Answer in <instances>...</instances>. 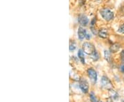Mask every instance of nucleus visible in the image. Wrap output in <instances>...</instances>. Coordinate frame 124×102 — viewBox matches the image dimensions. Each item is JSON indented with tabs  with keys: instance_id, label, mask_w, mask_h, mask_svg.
Listing matches in <instances>:
<instances>
[{
	"instance_id": "obj_5",
	"label": "nucleus",
	"mask_w": 124,
	"mask_h": 102,
	"mask_svg": "<svg viewBox=\"0 0 124 102\" xmlns=\"http://www.w3.org/2000/svg\"><path fill=\"white\" fill-rule=\"evenodd\" d=\"M77 35H78V38L80 40L84 39V38L86 37L87 36V32L86 30L84 28L80 26L78 28V32H77Z\"/></svg>"
},
{
	"instance_id": "obj_16",
	"label": "nucleus",
	"mask_w": 124,
	"mask_h": 102,
	"mask_svg": "<svg viewBox=\"0 0 124 102\" xmlns=\"http://www.w3.org/2000/svg\"><path fill=\"white\" fill-rule=\"evenodd\" d=\"M120 71H121L122 72H124V65H122L120 67Z\"/></svg>"
},
{
	"instance_id": "obj_6",
	"label": "nucleus",
	"mask_w": 124,
	"mask_h": 102,
	"mask_svg": "<svg viewBox=\"0 0 124 102\" xmlns=\"http://www.w3.org/2000/svg\"><path fill=\"white\" fill-rule=\"evenodd\" d=\"M101 83L102 86L106 88H110L112 87V84H111L110 81L108 79V77H105V76L102 77Z\"/></svg>"
},
{
	"instance_id": "obj_2",
	"label": "nucleus",
	"mask_w": 124,
	"mask_h": 102,
	"mask_svg": "<svg viewBox=\"0 0 124 102\" xmlns=\"http://www.w3.org/2000/svg\"><path fill=\"white\" fill-rule=\"evenodd\" d=\"M83 50L88 55H93L96 53V48L90 42H84L83 44Z\"/></svg>"
},
{
	"instance_id": "obj_1",
	"label": "nucleus",
	"mask_w": 124,
	"mask_h": 102,
	"mask_svg": "<svg viewBox=\"0 0 124 102\" xmlns=\"http://www.w3.org/2000/svg\"><path fill=\"white\" fill-rule=\"evenodd\" d=\"M100 14H101L103 19L107 22H110L114 17L113 12L111 10H110L109 8H102L100 10Z\"/></svg>"
},
{
	"instance_id": "obj_10",
	"label": "nucleus",
	"mask_w": 124,
	"mask_h": 102,
	"mask_svg": "<svg viewBox=\"0 0 124 102\" xmlns=\"http://www.w3.org/2000/svg\"><path fill=\"white\" fill-rule=\"evenodd\" d=\"M76 47H77V45H76V43L73 41H70V46H69V50L70 52H72L74 51L76 49Z\"/></svg>"
},
{
	"instance_id": "obj_11",
	"label": "nucleus",
	"mask_w": 124,
	"mask_h": 102,
	"mask_svg": "<svg viewBox=\"0 0 124 102\" xmlns=\"http://www.w3.org/2000/svg\"><path fill=\"white\" fill-rule=\"evenodd\" d=\"M119 45L117 44H114L112 47H111V51L112 52V53H116V51H118L119 50Z\"/></svg>"
},
{
	"instance_id": "obj_7",
	"label": "nucleus",
	"mask_w": 124,
	"mask_h": 102,
	"mask_svg": "<svg viewBox=\"0 0 124 102\" xmlns=\"http://www.w3.org/2000/svg\"><path fill=\"white\" fill-rule=\"evenodd\" d=\"M78 22H79V23L81 26H86L88 24L89 20L88 17L85 15H81L78 18Z\"/></svg>"
},
{
	"instance_id": "obj_3",
	"label": "nucleus",
	"mask_w": 124,
	"mask_h": 102,
	"mask_svg": "<svg viewBox=\"0 0 124 102\" xmlns=\"http://www.w3.org/2000/svg\"><path fill=\"white\" fill-rule=\"evenodd\" d=\"M87 73H88V75L90 81H92V83H93V84H94L97 82V72L94 71L93 68H90L88 69Z\"/></svg>"
},
{
	"instance_id": "obj_8",
	"label": "nucleus",
	"mask_w": 124,
	"mask_h": 102,
	"mask_svg": "<svg viewBox=\"0 0 124 102\" xmlns=\"http://www.w3.org/2000/svg\"><path fill=\"white\" fill-rule=\"evenodd\" d=\"M108 32L107 29L103 28V29H101L99 32V36L101 38L106 39L108 37Z\"/></svg>"
},
{
	"instance_id": "obj_4",
	"label": "nucleus",
	"mask_w": 124,
	"mask_h": 102,
	"mask_svg": "<svg viewBox=\"0 0 124 102\" xmlns=\"http://www.w3.org/2000/svg\"><path fill=\"white\" fill-rule=\"evenodd\" d=\"M79 87L84 93H87L89 90V84L85 78H81L79 80Z\"/></svg>"
},
{
	"instance_id": "obj_15",
	"label": "nucleus",
	"mask_w": 124,
	"mask_h": 102,
	"mask_svg": "<svg viewBox=\"0 0 124 102\" xmlns=\"http://www.w3.org/2000/svg\"><path fill=\"white\" fill-rule=\"evenodd\" d=\"M90 99H91V101H93V102H96V101H97V99H96V98H95V96H94V94H93V93L90 94Z\"/></svg>"
},
{
	"instance_id": "obj_9",
	"label": "nucleus",
	"mask_w": 124,
	"mask_h": 102,
	"mask_svg": "<svg viewBox=\"0 0 124 102\" xmlns=\"http://www.w3.org/2000/svg\"><path fill=\"white\" fill-rule=\"evenodd\" d=\"M78 57L79 58L80 61L83 64H85V57H84V50L80 49L78 51Z\"/></svg>"
},
{
	"instance_id": "obj_14",
	"label": "nucleus",
	"mask_w": 124,
	"mask_h": 102,
	"mask_svg": "<svg viewBox=\"0 0 124 102\" xmlns=\"http://www.w3.org/2000/svg\"><path fill=\"white\" fill-rule=\"evenodd\" d=\"M120 57H121V62L124 63V50L121 53L120 55Z\"/></svg>"
},
{
	"instance_id": "obj_13",
	"label": "nucleus",
	"mask_w": 124,
	"mask_h": 102,
	"mask_svg": "<svg viewBox=\"0 0 124 102\" xmlns=\"http://www.w3.org/2000/svg\"><path fill=\"white\" fill-rule=\"evenodd\" d=\"M118 31H119V32H120V33H124V24L121 25V26L119 27Z\"/></svg>"
},
{
	"instance_id": "obj_12",
	"label": "nucleus",
	"mask_w": 124,
	"mask_h": 102,
	"mask_svg": "<svg viewBox=\"0 0 124 102\" xmlns=\"http://www.w3.org/2000/svg\"><path fill=\"white\" fill-rule=\"evenodd\" d=\"M104 57L108 62L110 61V53L108 50H104Z\"/></svg>"
}]
</instances>
